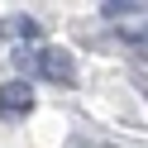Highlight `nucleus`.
Listing matches in <instances>:
<instances>
[{
	"mask_svg": "<svg viewBox=\"0 0 148 148\" xmlns=\"http://www.w3.org/2000/svg\"><path fill=\"white\" fill-rule=\"evenodd\" d=\"M134 43H143V48H148V29H138V34H134Z\"/></svg>",
	"mask_w": 148,
	"mask_h": 148,
	"instance_id": "obj_5",
	"label": "nucleus"
},
{
	"mask_svg": "<svg viewBox=\"0 0 148 148\" xmlns=\"http://www.w3.org/2000/svg\"><path fill=\"white\" fill-rule=\"evenodd\" d=\"M38 72L53 77V81H72V77H77V62H72V53H62V48H43Z\"/></svg>",
	"mask_w": 148,
	"mask_h": 148,
	"instance_id": "obj_1",
	"label": "nucleus"
},
{
	"mask_svg": "<svg viewBox=\"0 0 148 148\" xmlns=\"http://www.w3.org/2000/svg\"><path fill=\"white\" fill-rule=\"evenodd\" d=\"M138 10H148V5H134V0H105L100 5L105 19H124V14H138Z\"/></svg>",
	"mask_w": 148,
	"mask_h": 148,
	"instance_id": "obj_3",
	"label": "nucleus"
},
{
	"mask_svg": "<svg viewBox=\"0 0 148 148\" xmlns=\"http://www.w3.org/2000/svg\"><path fill=\"white\" fill-rule=\"evenodd\" d=\"M10 29H14V34H19V38H34V34H38V24H34V19H14V24H10Z\"/></svg>",
	"mask_w": 148,
	"mask_h": 148,
	"instance_id": "obj_4",
	"label": "nucleus"
},
{
	"mask_svg": "<svg viewBox=\"0 0 148 148\" xmlns=\"http://www.w3.org/2000/svg\"><path fill=\"white\" fill-rule=\"evenodd\" d=\"M29 105H34L29 86H19V81H10V86H5V96H0V110H5V115H19V110H29Z\"/></svg>",
	"mask_w": 148,
	"mask_h": 148,
	"instance_id": "obj_2",
	"label": "nucleus"
}]
</instances>
